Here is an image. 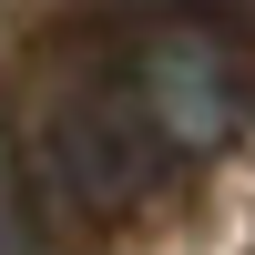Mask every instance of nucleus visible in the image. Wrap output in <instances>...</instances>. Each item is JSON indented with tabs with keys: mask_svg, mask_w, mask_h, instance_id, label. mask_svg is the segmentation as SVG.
Returning <instances> with one entry per match:
<instances>
[{
	"mask_svg": "<svg viewBox=\"0 0 255 255\" xmlns=\"http://www.w3.org/2000/svg\"><path fill=\"white\" fill-rule=\"evenodd\" d=\"M123 92L143 102L163 153H225L245 133V113H255V61L215 20H153L123 51Z\"/></svg>",
	"mask_w": 255,
	"mask_h": 255,
	"instance_id": "1",
	"label": "nucleus"
},
{
	"mask_svg": "<svg viewBox=\"0 0 255 255\" xmlns=\"http://www.w3.org/2000/svg\"><path fill=\"white\" fill-rule=\"evenodd\" d=\"M41 174H51L82 215H123V204L153 194L163 143H153V123H143L133 92H72L41 123Z\"/></svg>",
	"mask_w": 255,
	"mask_h": 255,
	"instance_id": "2",
	"label": "nucleus"
}]
</instances>
